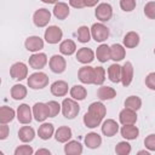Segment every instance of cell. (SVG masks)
<instances>
[{"instance_id":"obj_25","label":"cell","mask_w":155,"mask_h":155,"mask_svg":"<svg viewBox=\"0 0 155 155\" xmlns=\"http://www.w3.org/2000/svg\"><path fill=\"white\" fill-rule=\"evenodd\" d=\"M71 130L68 127V126H61L58 127V130L56 131V134H54V138L57 142L59 143H67L70 138H71Z\"/></svg>"},{"instance_id":"obj_6","label":"cell","mask_w":155,"mask_h":155,"mask_svg":"<svg viewBox=\"0 0 155 155\" xmlns=\"http://www.w3.org/2000/svg\"><path fill=\"white\" fill-rule=\"evenodd\" d=\"M33 116L38 122H44L47 117H50V110L46 103H35L33 107Z\"/></svg>"},{"instance_id":"obj_23","label":"cell","mask_w":155,"mask_h":155,"mask_svg":"<svg viewBox=\"0 0 155 155\" xmlns=\"http://www.w3.org/2000/svg\"><path fill=\"white\" fill-rule=\"evenodd\" d=\"M53 133H54V127H53V125L50 124V122L42 124V125L39 127V130H38V134H39V137H40L42 140H48V139L53 136Z\"/></svg>"},{"instance_id":"obj_28","label":"cell","mask_w":155,"mask_h":155,"mask_svg":"<svg viewBox=\"0 0 155 155\" xmlns=\"http://www.w3.org/2000/svg\"><path fill=\"white\" fill-rule=\"evenodd\" d=\"M16 116V111L10 107H1L0 108V124H8Z\"/></svg>"},{"instance_id":"obj_33","label":"cell","mask_w":155,"mask_h":155,"mask_svg":"<svg viewBox=\"0 0 155 155\" xmlns=\"http://www.w3.org/2000/svg\"><path fill=\"white\" fill-rule=\"evenodd\" d=\"M96 57L99 62L105 63L108 59H110V47L105 44L99 45L97 47V51H96Z\"/></svg>"},{"instance_id":"obj_18","label":"cell","mask_w":155,"mask_h":155,"mask_svg":"<svg viewBox=\"0 0 155 155\" xmlns=\"http://www.w3.org/2000/svg\"><path fill=\"white\" fill-rule=\"evenodd\" d=\"M51 93L56 97H63L68 93V84L63 80H57L51 85Z\"/></svg>"},{"instance_id":"obj_53","label":"cell","mask_w":155,"mask_h":155,"mask_svg":"<svg viewBox=\"0 0 155 155\" xmlns=\"http://www.w3.org/2000/svg\"><path fill=\"white\" fill-rule=\"evenodd\" d=\"M154 54H155V48H154Z\"/></svg>"},{"instance_id":"obj_36","label":"cell","mask_w":155,"mask_h":155,"mask_svg":"<svg viewBox=\"0 0 155 155\" xmlns=\"http://www.w3.org/2000/svg\"><path fill=\"white\" fill-rule=\"evenodd\" d=\"M88 111L103 119L105 116V114H107V108L104 107V104L102 102H94V103H91L90 104Z\"/></svg>"},{"instance_id":"obj_39","label":"cell","mask_w":155,"mask_h":155,"mask_svg":"<svg viewBox=\"0 0 155 155\" xmlns=\"http://www.w3.org/2000/svg\"><path fill=\"white\" fill-rule=\"evenodd\" d=\"M115 153L117 155H128L131 153V144L127 142H119L115 147Z\"/></svg>"},{"instance_id":"obj_14","label":"cell","mask_w":155,"mask_h":155,"mask_svg":"<svg viewBox=\"0 0 155 155\" xmlns=\"http://www.w3.org/2000/svg\"><path fill=\"white\" fill-rule=\"evenodd\" d=\"M119 120L122 125H134L137 121V114L134 110L125 108L119 114Z\"/></svg>"},{"instance_id":"obj_8","label":"cell","mask_w":155,"mask_h":155,"mask_svg":"<svg viewBox=\"0 0 155 155\" xmlns=\"http://www.w3.org/2000/svg\"><path fill=\"white\" fill-rule=\"evenodd\" d=\"M94 15L101 22H108L113 16V7L107 2H102L97 6Z\"/></svg>"},{"instance_id":"obj_43","label":"cell","mask_w":155,"mask_h":155,"mask_svg":"<svg viewBox=\"0 0 155 155\" xmlns=\"http://www.w3.org/2000/svg\"><path fill=\"white\" fill-rule=\"evenodd\" d=\"M120 7L125 12H131L136 8V0H120Z\"/></svg>"},{"instance_id":"obj_46","label":"cell","mask_w":155,"mask_h":155,"mask_svg":"<svg viewBox=\"0 0 155 155\" xmlns=\"http://www.w3.org/2000/svg\"><path fill=\"white\" fill-rule=\"evenodd\" d=\"M145 85L148 88L155 91V71L154 73H149L145 78Z\"/></svg>"},{"instance_id":"obj_22","label":"cell","mask_w":155,"mask_h":155,"mask_svg":"<svg viewBox=\"0 0 155 155\" xmlns=\"http://www.w3.org/2000/svg\"><path fill=\"white\" fill-rule=\"evenodd\" d=\"M35 137V131L33 127L30 126H23L19 128L18 131V138L21 142L23 143H28V142H31Z\"/></svg>"},{"instance_id":"obj_10","label":"cell","mask_w":155,"mask_h":155,"mask_svg":"<svg viewBox=\"0 0 155 155\" xmlns=\"http://www.w3.org/2000/svg\"><path fill=\"white\" fill-rule=\"evenodd\" d=\"M78 78L82 84H93L94 81V68L90 65H84L78 71Z\"/></svg>"},{"instance_id":"obj_44","label":"cell","mask_w":155,"mask_h":155,"mask_svg":"<svg viewBox=\"0 0 155 155\" xmlns=\"http://www.w3.org/2000/svg\"><path fill=\"white\" fill-rule=\"evenodd\" d=\"M34 153L30 145H19L15 150V155H31Z\"/></svg>"},{"instance_id":"obj_15","label":"cell","mask_w":155,"mask_h":155,"mask_svg":"<svg viewBox=\"0 0 155 155\" xmlns=\"http://www.w3.org/2000/svg\"><path fill=\"white\" fill-rule=\"evenodd\" d=\"M76 59H78V62H80L82 64H88L94 59V53L91 48L81 47L76 52Z\"/></svg>"},{"instance_id":"obj_2","label":"cell","mask_w":155,"mask_h":155,"mask_svg":"<svg viewBox=\"0 0 155 155\" xmlns=\"http://www.w3.org/2000/svg\"><path fill=\"white\" fill-rule=\"evenodd\" d=\"M47 85H48V76L42 71L33 73L28 78V86L33 90H41Z\"/></svg>"},{"instance_id":"obj_35","label":"cell","mask_w":155,"mask_h":155,"mask_svg":"<svg viewBox=\"0 0 155 155\" xmlns=\"http://www.w3.org/2000/svg\"><path fill=\"white\" fill-rule=\"evenodd\" d=\"M87 96V91L84 86L81 85H75L70 88V97L75 101H82Z\"/></svg>"},{"instance_id":"obj_3","label":"cell","mask_w":155,"mask_h":155,"mask_svg":"<svg viewBox=\"0 0 155 155\" xmlns=\"http://www.w3.org/2000/svg\"><path fill=\"white\" fill-rule=\"evenodd\" d=\"M91 36L97 42H103L109 36V29L103 23H94L91 27Z\"/></svg>"},{"instance_id":"obj_48","label":"cell","mask_w":155,"mask_h":155,"mask_svg":"<svg viewBox=\"0 0 155 155\" xmlns=\"http://www.w3.org/2000/svg\"><path fill=\"white\" fill-rule=\"evenodd\" d=\"M69 5L74 8H82L86 6L85 0H69Z\"/></svg>"},{"instance_id":"obj_12","label":"cell","mask_w":155,"mask_h":155,"mask_svg":"<svg viewBox=\"0 0 155 155\" xmlns=\"http://www.w3.org/2000/svg\"><path fill=\"white\" fill-rule=\"evenodd\" d=\"M31 116H33V111L30 110L28 104H21L17 108V119L21 124L27 125L31 121Z\"/></svg>"},{"instance_id":"obj_31","label":"cell","mask_w":155,"mask_h":155,"mask_svg":"<svg viewBox=\"0 0 155 155\" xmlns=\"http://www.w3.org/2000/svg\"><path fill=\"white\" fill-rule=\"evenodd\" d=\"M102 120H103L102 117H99V116H97V115H94V114H92L90 111H87L84 115V124L88 128H94V127L99 126Z\"/></svg>"},{"instance_id":"obj_41","label":"cell","mask_w":155,"mask_h":155,"mask_svg":"<svg viewBox=\"0 0 155 155\" xmlns=\"http://www.w3.org/2000/svg\"><path fill=\"white\" fill-rule=\"evenodd\" d=\"M46 104H47L48 110H50V117H54L56 115H58V113L62 109V105L58 102H56V101H50Z\"/></svg>"},{"instance_id":"obj_17","label":"cell","mask_w":155,"mask_h":155,"mask_svg":"<svg viewBox=\"0 0 155 155\" xmlns=\"http://www.w3.org/2000/svg\"><path fill=\"white\" fill-rule=\"evenodd\" d=\"M117 131H119V125H117V122H116L115 120H113V119L105 120V121L103 122V125H102V133H103L104 136H107V137H113V136H115V134L117 133Z\"/></svg>"},{"instance_id":"obj_32","label":"cell","mask_w":155,"mask_h":155,"mask_svg":"<svg viewBox=\"0 0 155 155\" xmlns=\"http://www.w3.org/2000/svg\"><path fill=\"white\" fill-rule=\"evenodd\" d=\"M75 51H76V45H75V42H74L73 40H70V39H67V40L62 41L61 45H59V52H61L62 54L70 56V54H73Z\"/></svg>"},{"instance_id":"obj_13","label":"cell","mask_w":155,"mask_h":155,"mask_svg":"<svg viewBox=\"0 0 155 155\" xmlns=\"http://www.w3.org/2000/svg\"><path fill=\"white\" fill-rule=\"evenodd\" d=\"M25 48L30 52H39L41 48H44V40L40 36H29L25 39Z\"/></svg>"},{"instance_id":"obj_4","label":"cell","mask_w":155,"mask_h":155,"mask_svg":"<svg viewBox=\"0 0 155 155\" xmlns=\"http://www.w3.org/2000/svg\"><path fill=\"white\" fill-rule=\"evenodd\" d=\"M51 21V12L47 8H39L33 15V22L38 28L46 27Z\"/></svg>"},{"instance_id":"obj_38","label":"cell","mask_w":155,"mask_h":155,"mask_svg":"<svg viewBox=\"0 0 155 155\" xmlns=\"http://www.w3.org/2000/svg\"><path fill=\"white\" fill-rule=\"evenodd\" d=\"M140 107H142V99L137 96H130L125 101V108H128V109L137 111Z\"/></svg>"},{"instance_id":"obj_24","label":"cell","mask_w":155,"mask_h":155,"mask_svg":"<svg viewBox=\"0 0 155 155\" xmlns=\"http://www.w3.org/2000/svg\"><path fill=\"white\" fill-rule=\"evenodd\" d=\"M64 153L67 155H80L82 153V145L78 140H68L64 145Z\"/></svg>"},{"instance_id":"obj_42","label":"cell","mask_w":155,"mask_h":155,"mask_svg":"<svg viewBox=\"0 0 155 155\" xmlns=\"http://www.w3.org/2000/svg\"><path fill=\"white\" fill-rule=\"evenodd\" d=\"M144 15L150 19H155V1H149L145 4Z\"/></svg>"},{"instance_id":"obj_40","label":"cell","mask_w":155,"mask_h":155,"mask_svg":"<svg viewBox=\"0 0 155 155\" xmlns=\"http://www.w3.org/2000/svg\"><path fill=\"white\" fill-rule=\"evenodd\" d=\"M105 80V70L103 67H96L94 68V85H102Z\"/></svg>"},{"instance_id":"obj_29","label":"cell","mask_w":155,"mask_h":155,"mask_svg":"<svg viewBox=\"0 0 155 155\" xmlns=\"http://www.w3.org/2000/svg\"><path fill=\"white\" fill-rule=\"evenodd\" d=\"M108 76L109 80L114 84H117L121 81V65H119L117 63L111 64L108 68Z\"/></svg>"},{"instance_id":"obj_20","label":"cell","mask_w":155,"mask_h":155,"mask_svg":"<svg viewBox=\"0 0 155 155\" xmlns=\"http://www.w3.org/2000/svg\"><path fill=\"white\" fill-rule=\"evenodd\" d=\"M125 56H126V51L122 45L114 44L110 46V59H113L114 62H120L125 58Z\"/></svg>"},{"instance_id":"obj_26","label":"cell","mask_w":155,"mask_h":155,"mask_svg":"<svg viewBox=\"0 0 155 155\" xmlns=\"http://www.w3.org/2000/svg\"><path fill=\"white\" fill-rule=\"evenodd\" d=\"M97 97L101 101H109L116 97V91L109 86H101L97 91Z\"/></svg>"},{"instance_id":"obj_37","label":"cell","mask_w":155,"mask_h":155,"mask_svg":"<svg viewBox=\"0 0 155 155\" xmlns=\"http://www.w3.org/2000/svg\"><path fill=\"white\" fill-rule=\"evenodd\" d=\"M76 36H78V40L82 44H86L90 41L91 39V29L87 28L86 25H81L78 28V31H76Z\"/></svg>"},{"instance_id":"obj_7","label":"cell","mask_w":155,"mask_h":155,"mask_svg":"<svg viewBox=\"0 0 155 155\" xmlns=\"http://www.w3.org/2000/svg\"><path fill=\"white\" fill-rule=\"evenodd\" d=\"M10 75L15 80H24L28 75V68L23 62H17L11 65L10 68Z\"/></svg>"},{"instance_id":"obj_50","label":"cell","mask_w":155,"mask_h":155,"mask_svg":"<svg viewBox=\"0 0 155 155\" xmlns=\"http://www.w3.org/2000/svg\"><path fill=\"white\" fill-rule=\"evenodd\" d=\"M42 154H45V155H50L51 151H50L48 149H38V150H36V155H42Z\"/></svg>"},{"instance_id":"obj_34","label":"cell","mask_w":155,"mask_h":155,"mask_svg":"<svg viewBox=\"0 0 155 155\" xmlns=\"http://www.w3.org/2000/svg\"><path fill=\"white\" fill-rule=\"evenodd\" d=\"M25 96H27V87L24 85L17 84V85L12 86V88H11V97L15 101H21V99L25 98Z\"/></svg>"},{"instance_id":"obj_51","label":"cell","mask_w":155,"mask_h":155,"mask_svg":"<svg viewBox=\"0 0 155 155\" xmlns=\"http://www.w3.org/2000/svg\"><path fill=\"white\" fill-rule=\"evenodd\" d=\"M45 4H57V0H41Z\"/></svg>"},{"instance_id":"obj_11","label":"cell","mask_w":155,"mask_h":155,"mask_svg":"<svg viewBox=\"0 0 155 155\" xmlns=\"http://www.w3.org/2000/svg\"><path fill=\"white\" fill-rule=\"evenodd\" d=\"M133 80V65L131 62H126L121 67V82L125 87L130 86Z\"/></svg>"},{"instance_id":"obj_21","label":"cell","mask_w":155,"mask_h":155,"mask_svg":"<svg viewBox=\"0 0 155 155\" xmlns=\"http://www.w3.org/2000/svg\"><path fill=\"white\" fill-rule=\"evenodd\" d=\"M121 136L127 139V140H133L138 137L139 134V130L134 126V125H124L121 127Z\"/></svg>"},{"instance_id":"obj_9","label":"cell","mask_w":155,"mask_h":155,"mask_svg":"<svg viewBox=\"0 0 155 155\" xmlns=\"http://www.w3.org/2000/svg\"><path fill=\"white\" fill-rule=\"evenodd\" d=\"M48 65H50V69H51L53 73L61 74V73H63V71L65 70V68H67V62H65V59H64L62 56H59V54H53V56L50 58V61H48Z\"/></svg>"},{"instance_id":"obj_19","label":"cell","mask_w":155,"mask_h":155,"mask_svg":"<svg viewBox=\"0 0 155 155\" xmlns=\"http://www.w3.org/2000/svg\"><path fill=\"white\" fill-rule=\"evenodd\" d=\"M70 11H69V6L68 4L65 2H57L54 4V7H53V15L57 19H65L68 16H69Z\"/></svg>"},{"instance_id":"obj_30","label":"cell","mask_w":155,"mask_h":155,"mask_svg":"<svg viewBox=\"0 0 155 155\" xmlns=\"http://www.w3.org/2000/svg\"><path fill=\"white\" fill-rule=\"evenodd\" d=\"M139 44V35L136 31H128L124 36V46L127 48H133Z\"/></svg>"},{"instance_id":"obj_49","label":"cell","mask_w":155,"mask_h":155,"mask_svg":"<svg viewBox=\"0 0 155 155\" xmlns=\"http://www.w3.org/2000/svg\"><path fill=\"white\" fill-rule=\"evenodd\" d=\"M98 1H99V0H85V4H86L87 7H93V6L97 5Z\"/></svg>"},{"instance_id":"obj_27","label":"cell","mask_w":155,"mask_h":155,"mask_svg":"<svg viewBox=\"0 0 155 155\" xmlns=\"http://www.w3.org/2000/svg\"><path fill=\"white\" fill-rule=\"evenodd\" d=\"M85 144L87 148L90 149H96L98 148L101 144H102V138L98 133L96 132H91V133H87L86 137H85Z\"/></svg>"},{"instance_id":"obj_45","label":"cell","mask_w":155,"mask_h":155,"mask_svg":"<svg viewBox=\"0 0 155 155\" xmlns=\"http://www.w3.org/2000/svg\"><path fill=\"white\" fill-rule=\"evenodd\" d=\"M144 145L148 150L155 151V134H149L144 139Z\"/></svg>"},{"instance_id":"obj_47","label":"cell","mask_w":155,"mask_h":155,"mask_svg":"<svg viewBox=\"0 0 155 155\" xmlns=\"http://www.w3.org/2000/svg\"><path fill=\"white\" fill-rule=\"evenodd\" d=\"M8 133H10V128H8L7 124H1V126H0V139L1 140L6 139Z\"/></svg>"},{"instance_id":"obj_16","label":"cell","mask_w":155,"mask_h":155,"mask_svg":"<svg viewBox=\"0 0 155 155\" xmlns=\"http://www.w3.org/2000/svg\"><path fill=\"white\" fill-rule=\"evenodd\" d=\"M47 63V56L45 53H34L29 57V65L33 69H42Z\"/></svg>"},{"instance_id":"obj_52","label":"cell","mask_w":155,"mask_h":155,"mask_svg":"<svg viewBox=\"0 0 155 155\" xmlns=\"http://www.w3.org/2000/svg\"><path fill=\"white\" fill-rule=\"evenodd\" d=\"M138 155H149V151H147V150H140V151H138Z\"/></svg>"},{"instance_id":"obj_5","label":"cell","mask_w":155,"mask_h":155,"mask_svg":"<svg viewBox=\"0 0 155 155\" xmlns=\"http://www.w3.org/2000/svg\"><path fill=\"white\" fill-rule=\"evenodd\" d=\"M45 40L48 44H58L63 38V31L57 25H51L45 30Z\"/></svg>"},{"instance_id":"obj_1","label":"cell","mask_w":155,"mask_h":155,"mask_svg":"<svg viewBox=\"0 0 155 155\" xmlns=\"http://www.w3.org/2000/svg\"><path fill=\"white\" fill-rule=\"evenodd\" d=\"M80 111V105L73 98H65L62 102V114L67 119H74Z\"/></svg>"}]
</instances>
